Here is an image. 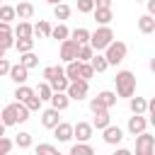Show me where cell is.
<instances>
[{
    "label": "cell",
    "mask_w": 155,
    "mask_h": 155,
    "mask_svg": "<svg viewBox=\"0 0 155 155\" xmlns=\"http://www.w3.org/2000/svg\"><path fill=\"white\" fill-rule=\"evenodd\" d=\"M94 150H92V145L87 143V140H78L73 148H70V155H92Z\"/></svg>",
    "instance_id": "cell-29"
},
{
    "label": "cell",
    "mask_w": 155,
    "mask_h": 155,
    "mask_svg": "<svg viewBox=\"0 0 155 155\" xmlns=\"http://www.w3.org/2000/svg\"><path fill=\"white\" fill-rule=\"evenodd\" d=\"M31 29H34L36 36H44V39H48V34H51V24H48L46 19H39V24L31 27Z\"/></svg>",
    "instance_id": "cell-35"
},
{
    "label": "cell",
    "mask_w": 155,
    "mask_h": 155,
    "mask_svg": "<svg viewBox=\"0 0 155 155\" xmlns=\"http://www.w3.org/2000/svg\"><path fill=\"white\" fill-rule=\"evenodd\" d=\"M48 102H51V107H53V109H58V111H65V109H68V104H70V97H68L65 92H53Z\"/></svg>",
    "instance_id": "cell-14"
},
{
    "label": "cell",
    "mask_w": 155,
    "mask_h": 155,
    "mask_svg": "<svg viewBox=\"0 0 155 155\" xmlns=\"http://www.w3.org/2000/svg\"><path fill=\"white\" fill-rule=\"evenodd\" d=\"M51 131H53V136L58 138V143H68V140L73 138V124H68V121H58Z\"/></svg>",
    "instance_id": "cell-9"
},
{
    "label": "cell",
    "mask_w": 155,
    "mask_h": 155,
    "mask_svg": "<svg viewBox=\"0 0 155 155\" xmlns=\"http://www.w3.org/2000/svg\"><path fill=\"white\" fill-rule=\"evenodd\" d=\"M128 109H131V114H145V109H148V99L145 97H128Z\"/></svg>",
    "instance_id": "cell-16"
},
{
    "label": "cell",
    "mask_w": 155,
    "mask_h": 155,
    "mask_svg": "<svg viewBox=\"0 0 155 155\" xmlns=\"http://www.w3.org/2000/svg\"><path fill=\"white\" fill-rule=\"evenodd\" d=\"M15 15H17L19 19H31V15H34V5L27 2V0H22L19 5H15Z\"/></svg>",
    "instance_id": "cell-18"
},
{
    "label": "cell",
    "mask_w": 155,
    "mask_h": 155,
    "mask_svg": "<svg viewBox=\"0 0 155 155\" xmlns=\"http://www.w3.org/2000/svg\"><path fill=\"white\" fill-rule=\"evenodd\" d=\"M24 107H27L29 111H39V109H41V99L36 97V92H34L31 97H27V99H24Z\"/></svg>",
    "instance_id": "cell-38"
},
{
    "label": "cell",
    "mask_w": 155,
    "mask_h": 155,
    "mask_svg": "<svg viewBox=\"0 0 155 155\" xmlns=\"http://www.w3.org/2000/svg\"><path fill=\"white\" fill-rule=\"evenodd\" d=\"M78 10H80L82 15H90V12L94 10V0H78Z\"/></svg>",
    "instance_id": "cell-40"
},
{
    "label": "cell",
    "mask_w": 155,
    "mask_h": 155,
    "mask_svg": "<svg viewBox=\"0 0 155 155\" xmlns=\"http://www.w3.org/2000/svg\"><path fill=\"white\" fill-rule=\"evenodd\" d=\"M34 92H36V97H39L41 102H48V99H51V94H53V90H51V85H48L46 80H44V82H39Z\"/></svg>",
    "instance_id": "cell-28"
},
{
    "label": "cell",
    "mask_w": 155,
    "mask_h": 155,
    "mask_svg": "<svg viewBox=\"0 0 155 155\" xmlns=\"http://www.w3.org/2000/svg\"><path fill=\"white\" fill-rule=\"evenodd\" d=\"M94 7H111V0H94Z\"/></svg>",
    "instance_id": "cell-47"
},
{
    "label": "cell",
    "mask_w": 155,
    "mask_h": 155,
    "mask_svg": "<svg viewBox=\"0 0 155 155\" xmlns=\"http://www.w3.org/2000/svg\"><path fill=\"white\" fill-rule=\"evenodd\" d=\"M92 75H94V70H92L90 61H87V63H80V78H82V80H90Z\"/></svg>",
    "instance_id": "cell-41"
},
{
    "label": "cell",
    "mask_w": 155,
    "mask_h": 155,
    "mask_svg": "<svg viewBox=\"0 0 155 155\" xmlns=\"http://www.w3.org/2000/svg\"><path fill=\"white\" fill-rule=\"evenodd\" d=\"M15 148V140H10L7 136H0V155H7Z\"/></svg>",
    "instance_id": "cell-39"
},
{
    "label": "cell",
    "mask_w": 155,
    "mask_h": 155,
    "mask_svg": "<svg viewBox=\"0 0 155 155\" xmlns=\"http://www.w3.org/2000/svg\"><path fill=\"white\" fill-rule=\"evenodd\" d=\"M136 2H143V0H136Z\"/></svg>",
    "instance_id": "cell-52"
},
{
    "label": "cell",
    "mask_w": 155,
    "mask_h": 155,
    "mask_svg": "<svg viewBox=\"0 0 155 155\" xmlns=\"http://www.w3.org/2000/svg\"><path fill=\"white\" fill-rule=\"evenodd\" d=\"M153 153H155V136L140 131L136 136V155H153Z\"/></svg>",
    "instance_id": "cell-5"
},
{
    "label": "cell",
    "mask_w": 155,
    "mask_h": 155,
    "mask_svg": "<svg viewBox=\"0 0 155 155\" xmlns=\"http://www.w3.org/2000/svg\"><path fill=\"white\" fill-rule=\"evenodd\" d=\"M34 150H36V155H58V148L51 145V143H41V145H36Z\"/></svg>",
    "instance_id": "cell-37"
},
{
    "label": "cell",
    "mask_w": 155,
    "mask_h": 155,
    "mask_svg": "<svg viewBox=\"0 0 155 155\" xmlns=\"http://www.w3.org/2000/svg\"><path fill=\"white\" fill-rule=\"evenodd\" d=\"M15 104V116H17V124H24L29 119V109L24 107V102H12Z\"/></svg>",
    "instance_id": "cell-32"
},
{
    "label": "cell",
    "mask_w": 155,
    "mask_h": 155,
    "mask_svg": "<svg viewBox=\"0 0 155 155\" xmlns=\"http://www.w3.org/2000/svg\"><path fill=\"white\" fill-rule=\"evenodd\" d=\"M114 155H131V150H126V148H119Z\"/></svg>",
    "instance_id": "cell-48"
},
{
    "label": "cell",
    "mask_w": 155,
    "mask_h": 155,
    "mask_svg": "<svg viewBox=\"0 0 155 155\" xmlns=\"http://www.w3.org/2000/svg\"><path fill=\"white\" fill-rule=\"evenodd\" d=\"M0 121L5 126H15L17 124V116H15V104H7L2 111H0Z\"/></svg>",
    "instance_id": "cell-22"
},
{
    "label": "cell",
    "mask_w": 155,
    "mask_h": 155,
    "mask_svg": "<svg viewBox=\"0 0 155 155\" xmlns=\"http://www.w3.org/2000/svg\"><path fill=\"white\" fill-rule=\"evenodd\" d=\"M5 128H7V126H5L2 121H0V136H5Z\"/></svg>",
    "instance_id": "cell-49"
},
{
    "label": "cell",
    "mask_w": 155,
    "mask_h": 155,
    "mask_svg": "<svg viewBox=\"0 0 155 155\" xmlns=\"http://www.w3.org/2000/svg\"><path fill=\"white\" fill-rule=\"evenodd\" d=\"M48 5H58V2H63V0H46Z\"/></svg>",
    "instance_id": "cell-50"
},
{
    "label": "cell",
    "mask_w": 155,
    "mask_h": 155,
    "mask_svg": "<svg viewBox=\"0 0 155 155\" xmlns=\"http://www.w3.org/2000/svg\"><path fill=\"white\" fill-rule=\"evenodd\" d=\"M68 78H65V73H61V75H56V78H51L48 80V85H51V90L53 92H65V87H68Z\"/></svg>",
    "instance_id": "cell-21"
},
{
    "label": "cell",
    "mask_w": 155,
    "mask_h": 155,
    "mask_svg": "<svg viewBox=\"0 0 155 155\" xmlns=\"http://www.w3.org/2000/svg\"><path fill=\"white\" fill-rule=\"evenodd\" d=\"M10 65H12V63H10V61H7L5 56H0V78L10 73Z\"/></svg>",
    "instance_id": "cell-44"
},
{
    "label": "cell",
    "mask_w": 155,
    "mask_h": 155,
    "mask_svg": "<svg viewBox=\"0 0 155 155\" xmlns=\"http://www.w3.org/2000/svg\"><path fill=\"white\" fill-rule=\"evenodd\" d=\"M15 145H17V148H22V150L31 148V133H27V131H19V133H17V138H15Z\"/></svg>",
    "instance_id": "cell-33"
},
{
    "label": "cell",
    "mask_w": 155,
    "mask_h": 155,
    "mask_svg": "<svg viewBox=\"0 0 155 155\" xmlns=\"http://www.w3.org/2000/svg\"><path fill=\"white\" fill-rule=\"evenodd\" d=\"M126 51H128V46H126L124 41H111V44L104 48V58H107L109 65H119V63L126 58Z\"/></svg>",
    "instance_id": "cell-3"
},
{
    "label": "cell",
    "mask_w": 155,
    "mask_h": 155,
    "mask_svg": "<svg viewBox=\"0 0 155 155\" xmlns=\"http://www.w3.org/2000/svg\"><path fill=\"white\" fill-rule=\"evenodd\" d=\"M0 19H2V22H12V19H17L15 7H12V5H2V2H0Z\"/></svg>",
    "instance_id": "cell-36"
},
{
    "label": "cell",
    "mask_w": 155,
    "mask_h": 155,
    "mask_svg": "<svg viewBox=\"0 0 155 155\" xmlns=\"http://www.w3.org/2000/svg\"><path fill=\"white\" fill-rule=\"evenodd\" d=\"M145 128H148V119H145V114H133V116H128L126 131H128L131 136H138V133L145 131Z\"/></svg>",
    "instance_id": "cell-8"
},
{
    "label": "cell",
    "mask_w": 155,
    "mask_h": 155,
    "mask_svg": "<svg viewBox=\"0 0 155 155\" xmlns=\"http://www.w3.org/2000/svg\"><path fill=\"white\" fill-rule=\"evenodd\" d=\"M31 94H34V90H31L27 82L17 85V90H15V99H17V102H24V99H27V97H31Z\"/></svg>",
    "instance_id": "cell-31"
},
{
    "label": "cell",
    "mask_w": 155,
    "mask_h": 155,
    "mask_svg": "<svg viewBox=\"0 0 155 155\" xmlns=\"http://www.w3.org/2000/svg\"><path fill=\"white\" fill-rule=\"evenodd\" d=\"M0 34H12V27H10V22H2V19H0Z\"/></svg>",
    "instance_id": "cell-45"
},
{
    "label": "cell",
    "mask_w": 155,
    "mask_h": 155,
    "mask_svg": "<svg viewBox=\"0 0 155 155\" xmlns=\"http://www.w3.org/2000/svg\"><path fill=\"white\" fill-rule=\"evenodd\" d=\"M10 80L15 82V85H22V82H27L29 80V70L22 65V63H15V65H10Z\"/></svg>",
    "instance_id": "cell-10"
},
{
    "label": "cell",
    "mask_w": 155,
    "mask_h": 155,
    "mask_svg": "<svg viewBox=\"0 0 155 155\" xmlns=\"http://www.w3.org/2000/svg\"><path fill=\"white\" fill-rule=\"evenodd\" d=\"M92 17H94L97 24H111L114 12H111V7H94L92 10Z\"/></svg>",
    "instance_id": "cell-13"
},
{
    "label": "cell",
    "mask_w": 155,
    "mask_h": 155,
    "mask_svg": "<svg viewBox=\"0 0 155 155\" xmlns=\"http://www.w3.org/2000/svg\"><path fill=\"white\" fill-rule=\"evenodd\" d=\"M19 63H22L27 70H31V68L39 65V56H36L34 51H24V53H19Z\"/></svg>",
    "instance_id": "cell-20"
},
{
    "label": "cell",
    "mask_w": 155,
    "mask_h": 155,
    "mask_svg": "<svg viewBox=\"0 0 155 155\" xmlns=\"http://www.w3.org/2000/svg\"><path fill=\"white\" fill-rule=\"evenodd\" d=\"M97 99H99L107 109H111V107L116 104V99H119V97H116V92H111V90H102V92L97 94Z\"/></svg>",
    "instance_id": "cell-26"
},
{
    "label": "cell",
    "mask_w": 155,
    "mask_h": 155,
    "mask_svg": "<svg viewBox=\"0 0 155 155\" xmlns=\"http://www.w3.org/2000/svg\"><path fill=\"white\" fill-rule=\"evenodd\" d=\"M87 90H90V80H82V78H78V80H70V82H68V87H65V94H68L70 99L80 102V99H85V97H87Z\"/></svg>",
    "instance_id": "cell-4"
},
{
    "label": "cell",
    "mask_w": 155,
    "mask_h": 155,
    "mask_svg": "<svg viewBox=\"0 0 155 155\" xmlns=\"http://www.w3.org/2000/svg\"><path fill=\"white\" fill-rule=\"evenodd\" d=\"M138 29H140V34H153L155 31V17L153 15H140L138 17Z\"/></svg>",
    "instance_id": "cell-15"
},
{
    "label": "cell",
    "mask_w": 155,
    "mask_h": 155,
    "mask_svg": "<svg viewBox=\"0 0 155 155\" xmlns=\"http://www.w3.org/2000/svg\"><path fill=\"white\" fill-rule=\"evenodd\" d=\"M70 36V29L61 22V24H56V27H51V34H48V39H58V41H63V39H68Z\"/></svg>",
    "instance_id": "cell-25"
},
{
    "label": "cell",
    "mask_w": 155,
    "mask_h": 155,
    "mask_svg": "<svg viewBox=\"0 0 155 155\" xmlns=\"http://www.w3.org/2000/svg\"><path fill=\"white\" fill-rule=\"evenodd\" d=\"M12 34H15V36H34V29H31V24H29L27 19H19L17 27L12 29Z\"/></svg>",
    "instance_id": "cell-24"
},
{
    "label": "cell",
    "mask_w": 155,
    "mask_h": 155,
    "mask_svg": "<svg viewBox=\"0 0 155 155\" xmlns=\"http://www.w3.org/2000/svg\"><path fill=\"white\" fill-rule=\"evenodd\" d=\"M145 5H148V15H153L155 17V0H143Z\"/></svg>",
    "instance_id": "cell-46"
},
{
    "label": "cell",
    "mask_w": 155,
    "mask_h": 155,
    "mask_svg": "<svg viewBox=\"0 0 155 155\" xmlns=\"http://www.w3.org/2000/svg\"><path fill=\"white\" fill-rule=\"evenodd\" d=\"M111 124V116H109V109L107 111H99V114H94V119H92V128H97V131H102L104 126H109Z\"/></svg>",
    "instance_id": "cell-23"
},
{
    "label": "cell",
    "mask_w": 155,
    "mask_h": 155,
    "mask_svg": "<svg viewBox=\"0 0 155 155\" xmlns=\"http://www.w3.org/2000/svg\"><path fill=\"white\" fill-rule=\"evenodd\" d=\"M53 17H56V19H61V22H63V19H68V17H70V7H68L65 2L53 5Z\"/></svg>",
    "instance_id": "cell-34"
},
{
    "label": "cell",
    "mask_w": 155,
    "mask_h": 155,
    "mask_svg": "<svg viewBox=\"0 0 155 155\" xmlns=\"http://www.w3.org/2000/svg\"><path fill=\"white\" fill-rule=\"evenodd\" d=\"M12 48H17L19 53L34 51V39H31V36H15V46H12Z\"/></svg>",
    "instance_id": "cell-19"
},
{
    "label": "cell",
    "mask_w": 155,
    "mask_h": 155,
    "mask_svg": "<svg viewBox=\"0 0 155 155\" xmlns=\"http://www.w3.org/2000/svg\"><path fill=\"white\" fill-rule=\"evenodd\" d=\"M70 39H73L75 44H87V41H90V29L78 27V29H73V31H70Z\"/></svg>",
    "instance_id": "cell-27"
},
{
    "label": "cell",
    "mask_w": 155,
    "mask_h": 155,
    "mask_svg": "<svg viewBox=\"0 0 155 155\" xmlns=\"http://www.w3.org/2000/svg\"><path fill=\"white\" fill-rule=\"evenodd\" d=\"M0 2H2V0H0Z\"/></svg>",
    "instance_id": "cell-53"
},
{
    "label": "cell",
    "mask_w": 155,
    "mask_h": 155,
    "mask_svg": "<svg viewBox=\"0 0 155 155\" xmlns=\"http://www.w3.org/2000/svg\"><path fill=\"white\" fill-rule=\"evenodd\" d=\"M102 138H104V143H107V145H119V143L124 140V131H121L119 126L109 124V126H104V128H102Z\"/></svg>",
    "instance_id": "cell-7"
},
{
    "label": "cell",
    "mask_w": 155,
    "mask_h": 155,
    "mask_svg": "<svg viewBox=\"0 0 155 155\" xmlns=\"http://www.w3.org/2000/svg\"><path fill=\"white\" fill-rule=\"evenodd\" d=\"M0 56H5V48H2V46H0Z\"/></svg>",
    "instance_id": "cell-51"
},
{
    "label": "cell",
    "mask_w": 155,
    "mask_h": 155,
    "mask_svg": "<svg viewBox=\"0 0 155 155\" xmlns=\"http://www.w3.org/2000/svg\"><path fill=\"white\" fill-rule=\"evenodd\" d=\"M78 46H80V44H75L70 36H68V39H63V41H61V48H58V53H61V61H63V63H68V61H75V56H78Z\"/></svg>",
    "instance_id": "cell-6"
},
{
    "label": "cell",
    "mask_w": 155,
    "mask_h": 155,
    "mask_svg": "<svg viewBox=\"0 0 155 155\" xmlns=\"http://www.w3.org/2000/svg\"><path fill=\"white\" fill-rule=\"evenodd\" d=\"M114 41V29L109 27V24H99L94 31H90V46L94 48V51H104L109 44Z\"/></svg>",
    "instance_id": "cell-2"
},
{
    "label": "cell",
    "mask_w": 155,
    "mask_h": 155,
    "mask_svg": "<svg viewBox=\"0 0 155 155\" xmlns=\"http://www.w3.org/2000/svg\"><path fill=\"white\" fill-rule=\"evenodd\" d=\"M92 133H94V128H92V124H87V121H78V124L73 126V138H78V140H90Z\"/></svg>",
    "instance_id": "cell-11"
},
{
    "label": "cell",
    "mask_w": 155,
    "mask_h": 155,
    "mask_svg": "<svg viewBox=\"0 0 155 155\" xmlns=\"http://www.w3.org/2000/svg\"><path fill=\"white\" fill-rule=\"evenodd\" d=\"M90 65H92V70H94V73H104V70L109 68V63H107L104 53H99V51H94V53H92V58H90Z\"/></svg>",
    "instance_id": "cell-17"
},
{
    "label": "cell",
    "mask_w": 155,
    "mask_h": 155,
    "mask_svg": "<svg viewBox=\"0 0 155 155\" xmlns=\"http://www.w3.org/2000/svg\"><path fill=\"white\" fill-rule=\"evenodd\" d=\"M90 111H92V114H99V111H107V107H104L97 97H92V99H90Z\"/></svg>",
    "instance_id": "cell-43"
},
{
    "label": "cell",
    "mask_w": 155,
    "mask_h": 155,
    "mask_svg": "<svg viewBox=\"0 0 155 155\" xmlns=\"http://www.w3.org/2000/svg\"><path fill=\"white\" fill-rule=\"evenodd\" d=\"M58 114H61V111L53 109V107H51V109H44V111H41V126H44V128H53V126L61 121Z\"/></svg>",
    "instance_id": "cell-12"
},
{
    "label": "cell",
    "mask_w": 155,
    "mask_h": 155,
    "mask_svg": "<svg viewBox=\"0 0 155 155\" xmlns=\"http://www.w3.org/2000/svg\"><path fill=\"white\" fill-rule=\"evenodd\" d=\"M0 46L7 51V48H12L15 46V34H0Z\"/></svg>",
    "instance_id": "cell-42"
},
{
    "label": "cell",
    "mask_w": 155,
    "mask_h": 155,
    "mask_svg": "<svg viewBox=\"0 0 155 155\" xmlns=\"http://www.w3.org/2000/svg\"><path fill=\"white\" fill-rule=\"evenodd\" d=\"M114 85H116V97L128 99L131 94H136V75L131 70H119L114 78Z\"/></svg>",
    "instance_id": "cell-1"
},
{
    "label": "cell",
    "mask_w": 155,
    "mask_h": 155,
    "mask_svg": "<svg viewBox=\"0 0 155 155\" xmlns=\"http://www.w3.org/2000/svg\"><path fill=\"white\" fill-rule=\"evenodd\" d=\"M92 53H94V48H92L90 44H80V46H78V56H75V58H78L80 63H87V61L92 58Z\"/></svg>",
    "instance_id": "cell-30"
}]
</instances>
